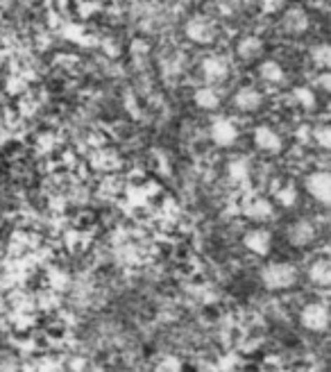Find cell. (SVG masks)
I'll list each match as a JSON object with an SVG mask.
<instances>
[{"instance_id":"obj_9","label":"cell","mask_w":331,"mask_h":372,"mask_svg":"<svg viewBox=\"0 0 331 372\" xmlns=\"http://www.w3.org/2000/svg\"><path fill=\"white\" fill-rule=\"evenodd\" d=\"M243 245H245L252 254L266 256L272 247V236L268 230H252L245 234V238H243Z\"/></svg>"},{"instance_id":"obj_7","label":"cell","mask_w":331,"mask_h":372,"mask_svg":"<svg viewBox=\"0 0 331 372\" xmlns=\"http://www.w3.org/2000/svg\"><path fill=\"white\" fill-rule=\"evenodd\" d=\"M211 139L216 146H222V148H229L236 143L238 139V130L236 125L229 120V118H216L211 123Z\"/></svg>"},{"instance_id":"obj_20","label":"cell","mask_w":331,"mask_h":372,"mask_svg":"<svg viewBox=\"0 0 331 372\" xmlns=\"http://www.w3.org/2000/svg\"><path fill=\"white\" fill-rule=\"evenodd\" d=\"M277 202L281 207H293L297 205V191L293 186H284V188H277Z\"/></svg>"},{"instance_id":"obj_8","label":"cell","mask_w":331,"mask_h":372,"mask_svg":"<svg viewBox=\"0 0 331 372\" xmlns=\"http://www.w3.org/2000/svg\"><path fill=\"white\" fill-rule=\"evenodd\" d=\"M255 143H257L259 150L270 152V155H277V152H281V148H284L281 137L272 128H268V125H259L255 130Z\"/></svg>"},{"instance_id":"obj_16","label":"cell","mask_w":331,"mask_h":372,"mask_svg":"<svg viewBox=\"0 0 331 372\" xmlns=\"http://www.w3.org/2000/svg\"><path fill=\"white\" fill-rule=\"evenodd\" d=\"M259 73H261V78L270 84H281L284 82V75H286L284 69H281V64H277L275 60H266L259 66Z\"/></svg>"},{"instance_id":"obj_23","label":"cell","mask_w":331,"mask_h":372,"mask_svg":"<svg viewBox=\"0 0 331 372\" xmlns=\"http://www.w3.org/2000/svg\"><path fill=\"white\" fill-rule=\"evenodd\" d=\"M318 87L323 89L325 93H327V91H331V75H329V73H323V75H320Z\"/></svg>"},{"instance_id":"obj_19","label":"cell","mask_w":331,"mask_h":372,"mask_svg":"<svg viewBox=\"0 0 331 372\" xmlns=\"http://www.w3.org/2000/svg\"><path fill=\"white\" fill-rule=\"evenodd\" d=\"M293 95H295V100H297L304 109H313L316 102H318L313 89H309V87H297V89L293 91Z\"/></svg>"},{"instance_id":"obj_18","label":"cell","mask_w":331,"mask_h":372,"mask_svg":"<svg viewBox=\"0 0 331 372\" xmlns=\"http://www.w3.org/2000/svg\"><path fill=\"white\" fill-rule=\"evenodd\" d=\"M311 60L318 64L320 69H329L331 66V48L329 43H318L316 48H311Z\"/></svg>"},{"instance_id":"obj_13","label":"cell","mask_w":331,"mask_h":372,"mask_svg":"<svg viewBox=\"0 0 331 372\" xmlns=\"http://www.w3.org/2000/svg\"><path fill=\"white\" fill-rule=\"evenodd\" d=\"M309 282L316 286H329L331 284V263L327 259H318L309 266Z\"/></svg>"},{"instance_id":"obj_12","label":"cell","mask_w":331,"mask_h":372,"mask_svg":"<svg viewBox=\"0 0 331 372\" xmlns=\"http://www.w3.org/2000/svg\"><path fill=\"white\" fill-rule=\"evenodd\" d=\"M236 53H238L241 60L252 62L264 53V41H261L259 36H243V39L238 41V46H236Z\"/></svg>"},{"instance_id":"obj_3","label":"cell","mask_w":331,"mask_h":372,"mask_svg":"<svg viewBox=\"0 0 331 372\" xmlns=\"http://www.w3.org/2000/svg\"><path fill=\"white\" fill-rule=\"evenodd\" d=\"M187 36L196 43H213L216 41V25L207 16H193L187 23Z\"/></svg>"},{"instance_id":"obj_14","label":"cell","mask_w":331,"mask_h":372,"mask_svg":"<svg viewBox=\"0 0 331 372\" xmlns=\"http://www.w3.org/2000/svg\"><path fill=\"white\" fill-rule=\"evenodd\" d=\"M245 214L252 218V221L264 223V221H270V218H272V214H275V207H272V202H268L266 198H255L248 205Z\"/></svg>"},{"instance_id":"obj_15","label":"cell","mask_w":331,"mask_h":372,"mask_svg":"<svg viewBox=\"0 0 331 372\" xmlns=\"http://www.w3.org/2000/svg\"><path fill=\"white\" fill-rule=\"evenodd\" d=\"M193 100H196V104L200 109L204 111H213L220 107V93L213 89V87H202L196 91V95H193Z\"/></svg>"},{"instance_id":"obj_17","label":"cell","mask_w":331,"mask_h":372,"mask_svg":"<svg viewBox=\"0 0 331 372\" xmlns=\"http://www.w3.org/2000/svg\"><path fill=\"white\" fill-rule=\"evenodd\" d=\"M250 175V166H248V159H234L229 164V179L236 184H243Z\"/></svg>"},{"instance_id":"obj_22","label":"cell","mask_w":331,"mask_h":372,"mask_svg":"<svg viewBox=\"0 0 331 372\" xmlns=\"http://www.w3.org/2000/svg\"><path fill=\"white\" fill-rule=\"evenodd\" d=\"M286 0H261V9H264L266 14H272V12H277V9L284 7Z\"/></svg>"},{"instance_id":"obj_5","label":"cell","mask_w":331,"mask_h":372,"mask_svg":"<svg viewBox=\"0 0 331 372\" xmlns=\"http://www.w3.org/2000/svg\"><path fill=\"white\" fill-rule=\"evenodd\" d=\"M202 75L204 80L216 84V82H222L229 78V62L225 57L220 55H211V57H204L202 62Z\"/></svg>"},{"instance_id":"obj_11","label":"cell","mask_w":331,"mask_h":372,"mask_svg":"<svg viewBox=\"0 0 331 372\" xmlns=\"http://www.w3.org/2000/svg\"><path fill=\"white\" fill-rule=\"evenodd\" d=\"M284 27L290 34H304L309 30V14L302 7L288 9L284 16Z\"/></svg>"},{"instance_id":"obj_6","label":"cell","mask_w":331,"mask_h":372,"mask_svg":"<svg viewBox=\"0 0 331 372\" xmlns=\"http://www.w3.org/2000/svg\"><path fill=\"white\" fill-rule=\"evenodd\" d=\"M316 236H318L316 225L311 221H304V218H302V221H295L288 227V243L293 247H306L316 241Z\"/></svg>"},{"instance_id":"obj_2","label":"cell","mask_w":331,"mask_h":372,"mask_svg":"<svg viewBox=\"0 0 331 372\" xmlns=\"http://www.w3.org/2000/svg\"><path fill=\"white\" fill-rule=\"evenodd\" d=\"M329 320H331L329 307L323 302H309L306 307L299 311V325L306 331L323 333L329 327Z\"/></svg>"},{"instance_id":"obj_21","label":"cell","mask_w":331,"mask_h":372,"mask_svg":"<svg viewBox=\"0 0 331 372\" xmlns=\"http://www.w3.org/2000/svg\"><path fill=\"white\" fill-rule=\"evenodd\" d=\"M313 139L318 141V146L323 148V150H329V148H331V128H329V125H320V128H316Z\"/></svg>"},{"instance_id":"obj_1","label":"cell","mask_w":331,"mask_h":372,"mask_svg":"<svg viewBox=\"0 0 331 372\" xmlns=\"http://www.w3.org/2000/svg\"><path fill=\"white\" fill-rule=\"evenodd\" d=\"M259 277L268 291H288L297 284L299 273L295 266L288 261H272L261 270Z\"/></svg>"},{"instance_id":"obj_10","label":"cell","mask_w":331,"mask_h":372,"mask_svg":"<svg viewBox=\"0 0 331 372\" xmlns=\"http://www.w3.org/2000/svg\"><path fill=\"white\" fill-rule=\"evenodd\" d=\"M261 102H264L261 91L255 87H241L236 95H234V104H236L241 111H255L261 107Z\"/></svg>"},{"instance_id":"obj_4","label":"cell","mask_w":331,"mask_h":372,"mask_svg":"<svg viewBox=\"0 0 331 372\" xmlns=\"http://www.w3.org/2000/svg\"><path fill=\"white\" fill-rule=\"evenodd\" d=\"M306 191L313 195L320 205H331V175L327 170H318L306 177Z\"/></svg>"}]
</instances>
